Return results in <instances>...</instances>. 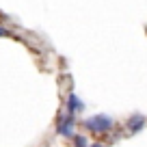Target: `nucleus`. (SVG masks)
Returning a JSON list of instances; mask_svg holds the SVG:
<instances>
[{
    "label": "nucleus",
    "mask_w": 147,
    "mask_h": 147,
    "mask_svg": "<svg viewBox=\"0 0 147 147\" xmlns=\"http://www.w3.org/2000/svg\"><path fill=\"white\" fill-rule=\"evenodd\" d=\"M74 147H89L87 136H82V134H76V136H74Z\"/></svg>",
    "instance_id": "39448f33"
},
{
    "label": "nucleus",
    "mask_w": 147,
    "mask_h": 147,
    "mask_svg": "<svg viewBox=\"0 0 147 147\" xmlns=\"http://www.w3.org/2000/svg\"><path fill=\"white\" fill-rule=\"evenodd\" d=\"M11 32H9V28H5V26H0V37H9Z\"/></svg>",
    "instance_id": "423d86ee"
},
{
    "label": "nucleus",
    "mask_w": 147,
    "mask_h": 147,
    "mask_svg": "<svg viewBox=\"0 0 147 147\" xmlns=\"http://www.w3.org/2000/svg\"><path fill=\"white\" fill-rule=\"evenodd\" d=\"M89 147H108V145H104V143H100V141H97V143H91Z\"/></svg>",
    "instance_id": "0eeeda50"
},
{
    "label": "nucleus",
    "mask_w": 147,
    "mask_h": 147,
    "mask_svg": "<svg viewBox=\"0 0 147 147\" xmlns=\"http://www.w3.org/2000/svg\"><path fill=\"white\" fill-rule=\"evenodd\" d=\"M74 130H76V119H74V115L65 113V115L59 119V123H56V134L63 136V138H74L76 136Z\"/></svg>",
    "instance_id": "f03ea898"
},
{
    "label": "nucleus",
    "mask_w": 147,
    "mask_h": 147,
    "mask_svg": "<svg viewBox=\"0 0 147 147\" xmlns=\"http://www.w3.org/2000/svg\"><path fill=\"white\" fill-rule=\"evenodd\" d=\"M65 110H67L69 115L76 117L78 113H82V110H84V102H82L78 95H76V93L71 91V93L67 95V102H65Z\"/></svg>",
    "instance_id": "7ed1b4c3"
},
{
    "label": "nucleus",
    "mask_w": 147,
    "mask_h": 147,
    "mask_svg": "<svg viewBox=\"0 0 147 147\" xmlns=\"http://www.w3.org/2000/svg\"><path fill=\"white\" fill-rule=\"evenodd\" d=\"M145 123H147L145 115H132L125 125H128V132H130V134H138L143 128H145Z\"/></svg>",
    "instance_id": "20e7f679"
},
{
    "label": "nucleus",
    "mask_w": 147,
    "mask_h": 147,
    "mask_svg": "<svg viewBox=\"0 0 147 147\" xmlns=\"http://www.w3.org/2000/svg\"><path fill=\"white\" fill-rule=\"evenodd\" d=\"M82 125H84V130H89V132H93V134H106V132L113 130L115 119L110 115H93V117H89V119H84Z\"/></svg>",
    "instance_id": "f257e3e1"
}]
</instances>
